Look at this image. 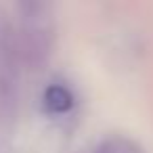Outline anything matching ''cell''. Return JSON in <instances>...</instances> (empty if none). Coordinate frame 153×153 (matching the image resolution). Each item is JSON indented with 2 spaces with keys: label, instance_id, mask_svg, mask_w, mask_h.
Masks as SVG:
<instances>
[{
  "label": "cell",
  "instance_id": "7a4b0ae2",
  "mask_svg": "<svg viewBox=\"0 0 153 153\" xmlns=\"http://www.w3.org/2000/svg\"><path fill=\"white\" fill-rule=\"evenodd\" d=\"M19 36L13 25H0V117L11 120L15 115L19 97V65H21Z\"/></svg>",
  "mask_w": 153,
  "mask_h": 153
},
{
  "label": "cell",
  "instance_id": "6da1fadb",
  "mask_svg": "<svg viewBox=\"0 0 153 153\" xmlns=\"http://www.w3.org/2000/svg\"><path fill=\"white\" fill-rule=\"evenodd\" d=\"M19 46L21 57L30 65H42L55 40V15L48 2L19 4Z\"/></svg>",
  "mask_w": 153,
  "mask_h": 153
},
{
  "label": "cell",
  "instance_id": "277c9868",
  "mask_svg": "<svg viewBox=\"0 0 153 153\" xmlns=\"http://www.w3.org/2000/svg\"><path fill=\"white\" fill-rule=\"evenodd\" d=\"M74 99L69 94V90L65 86H51L46 92H44V105L48 111L53 113H63L71 107Z\"/></svg>",
  "mask_w": 153,
  "mask_h": 153
},
{
  "label": "cell",
  "instance_id": "3957f363",
  "mask_svg": "<svg viewBox=\"0 0 153 153\" xmlns=\"http://www.w3.org/2000/svg\"><path fill=\"white\" fill-rule=\"evenodd\" d=\"M92 153H145V149L136 140H132L128 136L115 134V136H109V138L101 140L94 147Z\"/></svg>",
  "mask_w": 153,
  "mask_h": 153
}]
</instances>
